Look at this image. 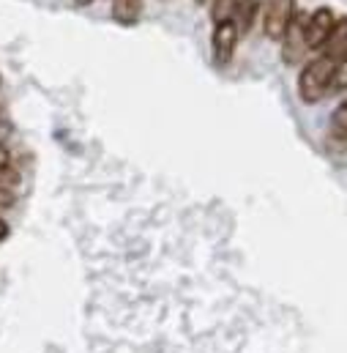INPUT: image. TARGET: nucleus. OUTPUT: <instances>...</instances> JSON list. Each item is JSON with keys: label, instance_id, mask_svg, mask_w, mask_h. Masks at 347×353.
Segmentation results:
<instances>
[{"label": "nucleus", "instance_id": "nucleus-10", "mask_svg": "<svg viewBox=\"0 0 347 353\" xmlns=\"http://www.w3.org/2000/svg\"><path fill=\"white\" fill-rule=\"evenodd\" d=\"M331 85L334 88H347V58L334 69V77H331Z\"/></svg>", "mask_w": 347, "mask_h": 353}, {"label": "nucleus", "instance_id": "nucleus-9", "mask_svg": "<svg viewBox=\"0 0 347 353\" xmlns=\"http://www.w3.org/2000/svg\"><path fill=\"white\" fill-rule=\"evenodd\" d=\"M331 129H334V134H339V137H347V104H342V107L334 112Z\"/></svg>", "mask_w": 347, "mask_h": 353}, {"label": "nucleus", "instance_id": "nucleus-13", "mask_svg": "<svg viewBox=\"0 0 347 353\" xmlns=\"http://www.w3.org/2000/svg\"><path fill=\"white\" fill-rule=\"evenodd\" d=\"M6 236H8V225H6V222H3V219H0V241H3V239H6Z\"/></svg>", "mask_w": 347, "mask_h": 353}, {"label": "nucleus", "instance_id": "nucleus-1", "mask_svg": "<svg viewBox=\"0 0 347 353\" xmlns=\"http://www.w3.org/2000/svg\"><path fill=\"white\" fill-rule=\"evenodd\" d=\"M334 69L337 63L331 58H315L312 63H306V69L301 72V80H298V88H301V96L306 101H315L323 96V90L331 85V77H334Z\"/></svg>", "mask_w": 347, "mask_h": 353}, {"label": "nucleus", "instance_id": "nucleus-11", "mask_svg": "<svg viewBox=\"0 0 347 353\" xmlns=\"http://www.w3.org/2000/svg\"><path fill=\"white\" fill-rule=\"evenodd\" d=\"M8 162H11V154L6 151V145H0V170H8Z\"/></svg>", "mask_w": 347, "mask_h": 353}, {"label": "nucleus", "instance_id": "nucleus-8", "mask_svg": "<svg viewBox=\"0 0 347 353\" xmlns=\"http://www.w3.org/2000/svg\"><path fill=\"white\" fill-rule=\"evenodd\" d=\"M235 14V0H216V8H213V17L216 22H224Z\"/></svg>", "mask_w": 347, "mask_h": 353}, {"label": "nucleus", "instance_id": "nucleus-6", "mask_svg": "<svg viewBox=\"0 0 347 353\" xmlns=\"http://www.w3.org/2000/svg\"><path fill=\"white\" fill-rule=\"evenodd\" d=\"M290 33H284L287 36V41H284V63H295L301 55H304V19H298V22H290V28H287Z\"/></svg>", "mask_w": 347, "mask_h": 353}, {"label": "nucleus", "instance_id": "nucleus-12", "mask_svg": "<svg viewBox=\"0 0 347 353\" xmlns=\"http://www.w3.org/2000/svg\"><path fill=\"white\" fill-rule=\"evenodd\" d=\"M14 203V194L11 192H6V189H0V205L6 208V205H11Z\"/></svg>", "mask_w": 347, "mask_h": 353}, {"label": "nucleus", "instance_id": "nucleus-5", "mask_svg": "<svg viewBox=\"0 0 347 353\" xmlns=\"http://www.w3.org/2000/svg\"><path fill=\"white\" fill-rule=\"evenodd\" d=\"M326 58H331L334 63L347 58V17L334 22V30H331V36L326 41Z\"/></svg>", "mask_w": 347, "mask_h": 353}, {"label": "nucleus", "instance_id": "nucleus-2", "mask_svg": "<svg viewBox=\"0 0 347 353\" xmlns=\"http://www.w3.org/2000/svg\"><path fill=\"white\" fill-rule=\"evenodd\" d=\"M293 8H295V0H271L268 8H265V19H262V28H265V36L279 41L284 39L287 28H290V19H293Z\"/></svg>", "mask_w": 347, "mask_h": 353}, {"label": "nucleus", "instance_id": "nucleus-15", "mask_svg": "<svg viewBox=\"0 0 347 353\" xmlns=\"http://www.w3.org/2000/svg\"><path fill=\"white\" fill-rule=\"evenodd\" d=\"M200 3H205V0H200Z\"/></svg>", "mask_w": 347, "mask_h": 353}, {"label": "nucleus", "instance_id": "nucleus-3", "mask_svg": "<svg viewBox=\"0 0 347 353\" xmlns=\"http://www.w3.org/2000/svg\"><path fill=\"white\" fill-rule=\"evenodd\" d=\"M331 30H334V14H331V8H317L309 17V22L304 25V44L312 47V50L315 47H323L328 41Z\"/></svg>", "mask_w": 347, "mask_h": 353}, {"label": "nucleus", "instance_id": "nucleus-14", "mask_svg": "<svg viewBox=\"0 0 347 353\" xmlns=\"http://www.w3.org/2000/svg\"><path fill=\"white\" fill-rule=\"evenodd\" d=\"M77 3H80V6H87V3H90V0H77Z\"/></svg>", "mask_w": 347, "mask_h": 353}, {"label": "nucleus", "instance_id": "nucleus-7", "mask_svg": "<svg viewBox=\"0 0 347 353\" xmlns=\"http://www.w3.org/2000/svg\"><path fill=\"white\" fill-rule=\"evenodd\" d=\"M112 14H115L120 22H134L137 14H140V0H115Z\"/></svg>", "mask_w": 347, "mask_h": 353}, {"label": "nucleus", "instance_id": "nucleus-4", "mask_svg": "<svg viewBox=\"0 0 347 353\" xmlns=\"http://www.w3.org/2000/svg\"><path fill=\"white\" fill-rule=\"evenodd\" d=\"M235 44H238V25L233 19L216 22V30H213V52H216V61L219 63H227L233 58Z\"/></svg>", "mask_w": 347, "mask_h": 353}]
</instances>
